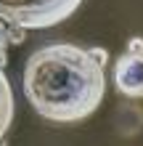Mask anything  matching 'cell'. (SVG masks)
<instances>
[{
  "label": "cell",
  "instance_id": "1",
  "mask_svg": "<svg viewBox=\"0 0 143 146\" xmlns=\"http://www.w3.org/2000/svg\"><path fill=\"white\" fill-rule=\"evenodd\" d=\"M21 88L43 119L72 125L88 119L101 106L106 72L90 50L72 42H50L27 58Z\"/></svg>",
  "mask_w": 143,
  "mask_h": 146
},
{
  "label": "cell",
  "instance_id": "2",
  "mask_svg": "<svg viewBox=\"0 0 143 146\" xmlns=\"http://www.w3.org/2000/svg\"><path fill=\"white\" fill-rule=\"evenodd\" d=\"M82 0H0V19L21 29H48L77 11Z\"/></svg>",
  "mask_w": 143,
  "mask_h": 146
},
{
  "label": "cell",
  "instance_id": "3",
  "mask_svg": "<svg viewBox=\"0 0 143 146\" xmlns=\"http://www.w3.org/2000/svg\"><path fill=\"white\" fill-rule=\"evenodd\" d=\"M114 85L125 98H143V50H125L114 61Z\"/></svg>",
  "mask_w": 143,
  "mask_h": 146
},
{
  "label": "cell",
  "instance_id": "4",
  "mask_svg": "<svg viewBox=\"0 0 143 146\" xmlns=\"http://www.w3.org/2000/svg\"><path fill=\"white\" fill-rule=\"evenodd\" d=\"M13 114H16V104H13V90H11V82L0 66V143L5 141V133L13 122Z\"/></svg>",
  "mask_w": 143,
  "mask_h": 146
},
{
  "label": "cell",
  "instance_id": "5",
  "mask_svg": "<svg viewBox=\"0 0 143 146\" xmlns=\"http://www.w3.org/2000/svg\"><path fill=\"white\" fill-rule=\"evenodd\" d=\"M8 45H13L11 42V24H5L0 19V66L8 64Z\"/></svg>",
  "mask_w": 143,
  "mask_h": 146
},
{
  "label": "cell",
  "instance_id": "6",
  "mask_svg": "<svg viewBox=\"0 0 143 146\" xmlns=\"http://www.w3.org/2000/svg\"><path fill=\"white\" fill-rule=\"evenodd\" d=\"M90 53H93L96 61H101V64L106 66V61H109V50H103V48H90Z\"/></svg>",
  "mask_w": 143,
  "mask_h": 146
},
{
  "label": "cell",
  "instance_id": "7",
  "mask_svg": "<svg viewBox=\"0 0 143 146\" xmlns=\"http://www.w3.org/2000/svg\"><path fill=\"white\" fill-rule=\"evenodd\" d=\"M127 50H143V37H132L127 42Z\"/></svg>",
  "mask_w": 143,
  "mask_h": 146
},
{
  "label": "cell",
  "instance_id": "8",
  "mask_svg": "<svg viewBox=\"0 0 143 146\" xmlns=\"http://www.w3.org/2000/svg\"><path fill=\"white\" fill-rule=\"evenodd\" d=\"M0 146H8V143H5V141H3V143H0Z\"/></svg>",
  "mask_w": 143,
  "mask_h": 146
}]
</instances>
